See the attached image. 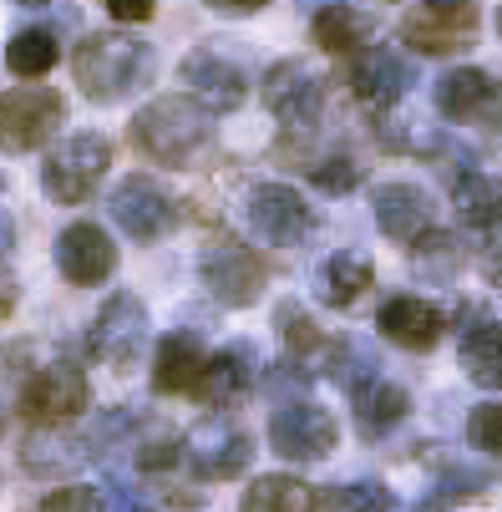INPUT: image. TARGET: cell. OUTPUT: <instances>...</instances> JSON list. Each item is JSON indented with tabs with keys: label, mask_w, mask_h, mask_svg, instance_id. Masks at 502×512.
<instances>
[{
	"label": "cell",
	"mask_w": 502,
	"mask_h": 512,
	"mask_svg": "<svg viewBox=\"0 0 502 512\" xmlns=\"http://www.w3.org/2000/svg\"><path fill=\"white\" fill-rule=\"evenodd\" d=\"M208 137H213V117L193 97H153L132 117V148L158 168H183Z\"/></svg>",
	"instance_id": "obj_2"
},
{
	"label": "cell",
	"mask_w": 502,
	"mask_h": 512,
	"mask_svg": "<svg viewBox=\"0 0 502 512\" xmlns=\"http://www.w3.org/2000/svg\"><path fill=\"white\" fill-rule=\"evenodd\" d=\"M56 61H61V46H56V36L41 31V26L16 31V36L6 41V66H11V77H21V82H41Z\"/></svg>",
	"instance_id": "obj_29"
},
{
	"label": "cell",
	"mask_w": 502,
	"mask_h": 512,
	"mask_svg": "<svg viewBox=\"0 0 502 512\" xmlns=\"http://www.w3.org/2000/svg\"><path fill=\"white\" fill-rule=\"evenodd\" d=\"M371 213H376V229L396 244H416L426 229H432V193L416 188V183H381L371 193Z\"/></svg>",
	"instance_id": "obj_20"
},
{
	"label": "cell",
	"mask_w": 502,
	"mask_h": 512,
	"mask_svg": "<svg viewBox=\"0 0 502 512\" xmlns=\"http://www.w3.org/2000/svg\"><path fill=\"white\" fill-rule=\"evenodd\" d=\"M487 487V477L482 472H467V467H452L437 487H432V497H426L416 512H447V507H457V502H467V497H477Z\"/></svg>",
	"instance_id": "obj_34"
},
{
	"label": "cell",
	"mask_w": 502,
	"mask_h": 512,
	"mask_svg": "<svg viewBox=\"0 0 502 512\" xmlns=\"http://www.w3.org/2000/svg\"><path fill=\"white\" fill-rule=\"evenodd\" d=\"M239 512H315V492H310V482H300L290 472H269V477L249 482Z\"/></svg>",
	"instance_id": "obj_28"
},
{
	"label": "cell",
	"mask_w": 502,
	"mask_h": 512,
	"mask_svg": "<svg viewBox=\"0 0 502 512\" xmlns=\"http://www.w3.org/2000/svg\"><path fill=\"white\" fill-rule=\"evenodd\" d=\"M107 168H112V142H107L102 132H77V137L56 142V148L46 153V163H41V188H46L51 203L77 208V203H87V198L102 188Z\"/></svg>",
	"instance_id": "obj_5"
},
{
	"label": "cell",
	"mask_w": 502,
	"mask_h": 512,
	"mask_svg": "<svg viewBox=\"0 0 502 512\" xmlns=\"http://www.w3.org/2000/svg\"><path fill=\"white\" fill-rule=\"evenodd\" d=\"M325 6H340V0H300V11H305V16H310V11H315V16H320V11H325Z\"/></svg>",
	"instance_id": "obj_42"
},
{
	"label": "cell",
	"mask_w": 502,
	"mask_h": 512,
	"mask_svg": "<svg viewBox=\"0 0 502 512\" xmlns=\"http://www.w3.org/2000/svg\"><path fill=\"white\" fill-rule=\"evenodd\" d=\"M16 6H26V11H41V6H51V0H16Z\"/></svg>",
	"instance_id": "obj_44"
},
{
	"label": "cell",
	"mask_w": 502,
	"mask_h": 512,
	"mask_svg": "<svg viewBox=\"0 0 502 512\" xmlns=\"http://www.w3.org/2000/svg\"><path fill=\"white\" fill-rule=\"evenodd\" d=\"M437 112L447 122H502V87L477 66H457L437 82Z\"/></svg>",
	"instance_id": "obj_19"
},
{
	"label": "cell",
	"mask_w": 502,
	"mask_h": 512,
	"mask_svg": "<svg viewBox=\"0 0 502 512\" xmlns=\"http://www.w3.org/2000/svg\"><path fill=\"white\" fill-rule=\"evenodd\" d=\"M122 512H153L148 502H132V497H122Z\"/></svg>",
	"instance_id": "obj_43"
},
{
	"label": "cell",
	"mask_w": 502,
	"mask_h": 512,
	"mask_svg": "<svg viewBox=\"0 0 502 512\" xmlns=\"http://www.w3.org/2000/svg\"><path fill=\"white\" fill-rule=\"evenodd\" d=\"M107 213H112V224L127 234V239H137V244H158V239H168L173 229H178V203L153 183V178H122L117 188H112V198H107Z\"/></svg>",
	"instance_id": "obj_12"
},
{
	"label": "cell",
	"mask_w": 502,
	"mask_h": 512,
	"mask_svg": "<svg viewBox=\"0 0 502 512\" xmlns=\"http://www.w3.org/2000/svg\"><path fill=\"white\" fill-rule=\"evenodd\" d=\"M279 325H284V355L300 360V365H310V355L330 350L325 330H320V325H315L300 305H284V310H279Z\"/></svg>",
	"instance_id": "obj_33"
},
{
	"label": "cell",
	"mask_w": 502,
	"mask_h": 512,
	"mask_svg": "<svg viewBox=\"0 0 502 512\" xmlns=\"http://www.w3.org/2000/svg\"><path fill=\"white\" fill-rule=\"evenodd\" d=\"M66 97L56 87H11L0 92V153H36L61 132Z\"/></svg>",
	"instance_id": "obj_7"
},
{
	"label": "cell",
	"mask_w": 502,
	"mask_h": 512,
	"mask_svg": "<svg viewBox=\"0 0 502 512\" xmlns=\"http://www.w3.org/2000/svg\"><path fill=\"white\" fill-rule=\"evenodd\" d=\"M87 406H92V386H87V376L71 360L41 365V371L26 381V391H21V416L31 426H66V421H77Z\"/></svg>",
	"instance_id": "obj_11"
},
{
	"label": "cell",
	"mask_w": 502,
	"mask_h": 512,
	"mask_svg": "<svg viewBox=\"0 0 502 512\" xmlns=\"http://www.w3.org/2000/svg\"><path fill=\"white\" fill-rule=\"evenodd\" d=\"M153 71H158L153 46L127 31H97L71 51V77L87 92V102H122L137 87H148Z\"/></svg>",
	"instance_id": "obj_1"
},
{
	"label": "cell",
	"mask_w": 502,
	"mask_h": 512,
	"mask_svg": "<svg viewBox=\"0 0 502 512\" xmlns=\"http://www.w3.org/2000/svg\"><path fill=\"white\" fill-rule=\"evenodd\" d=\"M56 269L66 284L77 289H92V284H107L117 274V244L107 239L102 224H66L56 234Z\"/></svg>",
	"instance_id": "obj_15"
},
{
	"label": "cell",
	"mask_w": 502,
	"mask_h": 512,
	"mask_svg": "<svg viewBox=\"0 0 502 512\" xmlns=\"http://www.w3.org/2000/svg\"><path fill=\"white\" fill-rule=\"evenodd\" d=\"M82 462H92V447L87 436H66V426H36L21 442V467L36 477H61Z\"/></svg>",
	"instance_id": "obj_23"
},
{
	"label": "cell",
	"mask_w": 502,
	"mask_h": 512,
	"mask_svg": "<svg viewBox=\"0 0 502 512\" xmlns=\"http://www.w3.org/2000/svg\"><path fill=\"white\" fill-rule=\"evenodd\" d=\"M264 107L279 117L284 132H315L325 112V82L305 61H279L264 77Z\"/></svg>",
	"instance_id": "obj_13"
},
{
	"label": "cell",
	"mask_w": 502,
	"mask_h": 512,
	"mask_svg": "<svg viewBox=\"0 0 502 512\" xmlns=\"http://www.w3.org/2000/svg\"><path fill=\"white\" fill-rule=\"evenodd\" d=\"M350 406H355V426H361V436H391L406 416H411V396H406V386H396V381H386V376H376V381H366L361 391H350Z\"/></svg>",
	"instance_id": "obj_24"
},
{
	"label": "cell",
	"mask_w": 502,
	"mask_h": 512,
	"mask_svg": "<svg viewBox=\"0 0 502 512\" xmlns=\"http://www.w3.org/2000/svg\"><path fill=\"white\" fill-rule=\"evenodd\" d=\"M497 36H502V6H497Z\"/></svg>",
	"instance_id": "obj_45"
},
{
	"label": "cell",
	"mask_w": 502,
	"mask_h": 512,
	"mask_svg": "<svg viewBox=\"0 0 502 512\" xmlns=\"http://www.w3.org/2000/svg\"><path fill=\"white\" fill-rule=\"evenodd\" d=\"M11 310H16V274L0 264V320H6Z\"/></svg>",
	"instance_id": "obj_40"
},
{
	"label": "cell",
	"mask_w": 502,
	"mask_h": 512,
	"mask_svg": "<svg viewBox=\"0 0 502 512\" xmlns=\"http://www.w3.org/2000/svg\"><path fill=\"white\" fill-rule=\"evenodd\" d=\"M178 77H183V97H193L208 117H219V112H234V107H244V97H249V77L229 61V56H219V51H193V56H183V66H178Z\"/></svg>",
	"instance_id": "obj_14"
},
{
	"label": "cell",
	"mask_w": 502,
	"mask_h": 512,
	"mask_svg": "<svg viewBox=\"0 0 502 512\" xmlns=\"http://www.w3.org/2000/svg\"><path fill=\"white\" fill-rule=\"evenodd\" d=\"M315 512H391V492L381 482H340L315 497Z\"/></svg>",
	"instance_id": "obj_31"
},
{
	"label": "cell",
	"mask_w": 502,
	"mask_h": 512,
	"mask_svg": "<svg viewBox=\"0 0 502 512\" xmlns=\"http://www.w3.org/2000/svg\"><path fill=\"white\" fill-rule=\"evenodd\" d=\"M244 218H249L254 239L269 249H300L315 229V213H310L305 193L290 183H254L244 198Z\"/></svg>",
	"instance_id": "obj_8"
},
{
	"label": "cell",
	"mask_w": 502,
	"mask_h": 512,
	"mask_svg": "<svg viewBox=\"0 0 502 512\" xmlns=\"http://www.w3.org/2000/svg\"><path fill=\"white\" fill-rule=\"evenodd\" d=\"M477 26V0H421L401 21V46H411L416 56H457L477 41Z\"/></svg>",
	"instance_id": "obj_6"
},
{
	"label": "cell",
	"mask_w": 502,
	"mask_h": 512,
	"mask_svg": "<svg viewBox=\"0 0 502 512\" xmlns=\"http://www.w3.org/2000/svg\"><path fill=\"white\" fill-rule=\"evenodd\" d=\"M249 462H254V442L229 416H203L183 436V467L203 482H229V477L249 472Z\"/></svg>",
	"instance_id": "obj_9"
},
{
	"label": "cell",
	"mask_w": 502,
	"mask_h": 512,
	"mask_svg": "<svg viewBox=\"0 0 502 512\" xmlns=\"http://www.w3.org/2000/svg\"><path fill=\"white\" fill-rule=\"evenodd\" d=\"M376 330L381 340H391L396 350H411V355H426L437 350V340L447 335V315L421 300V295H391L381 310H376Z\"/></svg>",
	"instance_id": "obj_17"
},
{
	"label": "cell",
	"mask_w": 502,
	"mask_h": 512,
	"mask_svg": "<svg viewBox=\"0 0 502 512\" xmlns=\"http://www.w3.org/2000/svg\"><path fill=\"white\" fill-rule=\"evenodd\" d=\"M467 442L487 457H502V401H482L467 416Z\"/></svg>",
	"instance_id": "obj_36"
},
{
	"label": "cell",
	"mask_w": 502,
	"mask_h": 512,
	"mask_svg": "<svg viewBox=\"0 0 502 512\" xmlns=\"http://www.w3.org/2000/svg\"><path fill=\"white\" fill-rule=\"evenodd\" d=\"M411 82H416V66L396 46H366L361 56L350 61V92H355V102H366L371 112L396 107Z\"/></svg>",
	"instance_id": "obj_16"
},
{
	"label": "cell",
	"mask_w": 502,
	"mask_h": 512,
	"mask_svg": "<svg viewBox=\"0 0 502 512\" xmlns=\"http://www.w3.org/2000/svg\"><path fill=\"white\" fill-rule=\"evenodd\" d=\"M371 31H376V21L366 11H350V6H325L315 16V46L330 56H361Z\"/></svg>",
	"instance_id": "obj_27"
},
{
	"label": "cell",
	"mask_w": 502,
	"mask_h": 512,
	"mask_svg": "<svg viewBox=\"0 0 502 512\" xmlns=\"http://www.w3.org/2000/svg\"><path fill=\"white\" fill-rule=\"evenodd\" d=\"M16 249V218L6 213V208H0V259H6Z\"/></svg>",
	"instance_id": "obj_41"
},
{
	"label": "cell",
	"mask_w": 502,
	"mask_h": 512,
	"mask_svg": "<svg viewBox=\"0 0 502 512\" xmlns=\"http://www.w3.org/2000/svg\"><path fill=\"white\" fill-rule=\"evenodd\" d=\"M198 279H203V289H208L219 305L249 310V305H259L264 284H269V264H264V254H259L254 244L224 234V239H208V244H203V254H198Z\"/></svg>",
	"instance_id": "obj_4"
},
{
	"label": "cell",
	"mask_w": 502,
	"mask_h": 512,
	"mask_svg": "<svg viewBox=\"0 0 502 512\" xmlns=\"http://www.w3.org/2000/svg\"><path fill=\"white\" fill-rule=\"evenodd\" d=\"M269 447L284 462H325L340 447V421L325 406H315L310 396L305 401H284L269 416Z\"/></svg>",
	"instance_id": "obj_10"
},
{
	"label": "cell",
	"mask_w": 502,
	"mask_h": 512,
	"mask_svg": "<svg viewBox=\"0 0 502 512\" xmlns=\"http://www.w3.org/2000/svg\"><path fill=\"white\" fill-rule=\"evenodd\" d=\"M452 208L467 229L477 234H502V178L487 173H462L452 183Z\"/></svg>",
	"instance_id": "obj_25"
},
{
	"label": "cell",
	"mask_w": 502,
	"mask_h": 512,
	"mask_svg": "<svg viewBox=\"0 0 502 512\" xmlns=\"http://www.w3.org/2000/svg\"><path fill=\"white\" fill-rule=\"evenodd\" d=\"M462 259H467L462 244H457L447 229H437V224L411 244V269H416L421 279H452V274L462 269Z\"/></svg>",
	"instance_id": "obj_30"
},
{
	"label": "cell",
	"mask_w": 502,
	"mask_h": 512,
	"mask_svg": "<svg viewBox=\"0 0 502 512\" xmlns=\"http://www.w3.org/2000/svg\"><path fill=\"white\" fill-rule=\"evenodd\" d=\"M208 11H219V16H259L269 0H203Z\"/></svg>",
	"instance_id": "obj_39"
},
{
	"label": "cell",
	"mask_w": 502,
	"mask_h": 512,
	"mask_svg": "<svg viewBox=\"0 0 502 512\" xmlns=\"http://www.w3.org/2000/svg\"><path fill=\"white\" fill-rule=\"evenodd\" d=\"M457 360L467 381L487 386V391H502V320H477L462 330V345H457Z\"/></svg>",
	"instance_id": "obj_26"
},
{
	"label": "cell",
	"mask_w": 502,
	"mask_h": 512,
	"mask_svg": "<svg viewBox=\"0 0 502 512\" xmlns=\"http://www.w3.org/2000/svg\"><path fill=\"white\" fill-rule=\"evenodd\" d=\"M254 381H259V355L249 340H234L203 360V376H198L193 396L208 406H239L254 391Z\"/></svg>",
	"instance_id": "obj_18"
},
{
	"label": "cell",
	"mask_w": 502,
	"mask_h": 512,
	"mask_svg": "<svg viewBox=\"0 0 502 512\" xmlns=\"http://www.w3.org/2000/svg\"><path fill=\"white\" fill-rule=\"evenodd\" d=\"M371 284H376V264H371V254H361V249H340V254H330V259L320 264V274H315V295H320V305H330V310H350Z\"/></svg>",
	"instance_id": "obj_21"
},
{
	"label": "cell",
	"mask_w": 502,
	"mask_h": 512,
	"mask_svg": "<svg viewBox=\"0 0 502 512\" xmlns=\"http://www.w3.org/2000/svg\"><path fill=\"white\" fill-rule=\"evenodd\" d=\"M203 360L208 355H203L198 335H188V330L163 335L158 350H153V386L163 396H188L198 386V376H203Z\"/></svg>",
	"instance_id": "obj_22"
},
{
	"label": "cell",
	"mask_w": 502,
	"mask_h": 512,
	"mask_svg": "<svg viewBox=\"0 0 502 512\" xmlns=\"http://www.w3.org/2000/svg\"><path fill=\"white\" fill-rule=\"evenodd\" d=\"M325 371H330L335 386L361 391L366 381H376V355H371L361 340H345V345H330V350H325Z\"/></svg>",
	"instance_id": "obj_32"
},
{
	"label": "cell",
	"mask_w": 502,
	"mask_h": 512,
	"mask_svg": "<svg viewBox=\"0 0 502 512\" xmlns=\"http://www.w3.org/2000/svg\"><path fill=\"white\" fill-rule=\"evenodd\" d=\"M148 335H153L148 305H142L132 289H117V295H107V305L97 310V320L87 330V350H92L97 365L127 376L142 365V355H148Z\"/></svg>",
	"instance_id": "obj_3"
},
{
	"label": "cell",
	"mask_w": 502,
	"mask_h": 512,
	"mask_svg": "<svg viewBox=\"0 0 502 512\" xmlns=\"http://www.w3.org/2000/svg\"><path fill=\"white\" fill-rule=\"evenodd\" d=\"M310 173V183L320 188V193H350V188H361V178H366V168L355 163V158H340V153H330V158H320V163H310L305 168Z\"/></svg>",
	"instance_id": "obj_35"
},
{
	"label": "cell",
	"mask_w": 502,
	"mask_h": 512,
	"mask_svg": "<svg viewBox=\"0 0 502 512\" xmlns=\"http://www.w3.org/2000/svg\"><path fill=\"white\" fill-rule=\"evenodd\" d=\"M153 0H107V16L122 21V26H137V21H153Z\"/></svg>",
	"instance_id": "obj_38"
},
{
	"label": "cell",
	"mask_w": 502,
	"mask_h": 512,
	"mask_svg": "<svg viewBox=\"0 0 502 512\" xmlns=\"http://www.w3.org/2000/svg\"><path fill=\"white\" fill-rule=\"evenodd\" d=\"M41 512H107V502L87 482H66V487H56V492L41 497Z\"/></svg>",
	"instance_id": "obj_37"
}]
</instances>
